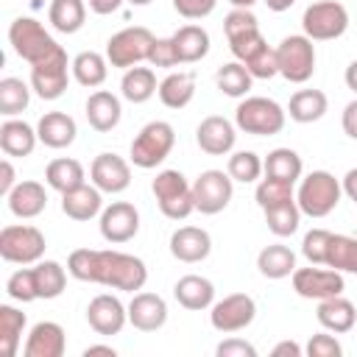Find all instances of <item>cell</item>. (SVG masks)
<instances>
[{
  "mask_svg": "<svg viewBox=\"0 0 357 357\" xmlns=\"http://www.w3.org/2000/svg\"><path fill=\"white\" fill-rule=\"evenodd\" d=\"M67 271L78 282H92L126 293H137L148 282L145 262L114 248H75L67 257Z\"/></svg>",
  "mask_w": 357,
  "mask_h": 357,
  "instance_id": "obj_1",
  "label": "cell"
},
{
  "mask_svg": "<svg viewBox=\"0 0 357 357\" xmlns=\"http://www.w3.org/2000/svg\"><path fill=\"white\" fill-rule=\"evenodd\" d=\"M343 187L340 178H335L329 170H312L298 181L296 190V204L301 209V215L310 218H326L335 212V206L340 204Z\"/></svg>",
  "mask_w": 357,
  "mask_h": 357,
  "instance_id": "obj_2",
  "label": "cell"
},
{
  "mask_svg": "<svg viewBox=\"0 0 357 357\" xmlns=\"http://www.w3.org/2000/svg\"><path fill=\"white\" fill-rule=\"evenodd\" d=\"M287 112L273 100L262 95H245L234 109V126L254 137H273L284 128Z\"/></svg>",
  "mask_w": 357,
  "mask_h": 357,
  "instance_id": "obj_3",
  "label": "cell"
},
{
  "mask_svg": "<svg viewBox=\"0 0 357 357\" xmlns=\"http://www.w3.org/2000/svg\"><path fill=\"white\" fill-rule=\"evenodd\" d=\"M151 192L159 204V212L170 220H184L187 215L195 212V201H192V184L184 178L181 170H159L156 178L151 181Z\"/></svg>",
  "mask_w": 357,
  "mask_h": 357,
  "instance_id": "obj_4",
  "label": "cell"
},
{
  "mask_svg": "<svg viewBox=\"0 0 357 357\" xmlns=\"http://www.w3.org/2000/svg\"><path fill=\"white\" fill-rule=\"evenodd\" d=\"M176 145V131L167 120H151L139 128V134L131 142V162L142 170H151L162 165Z\"/></svg>",
  "mask_w": 357,
  "mask_h": 357,
  "instance_id": "obj_5",
  "label": "cell"
},
{
  "mask_svg": "<svg viewBox=\"0 0 357 357\" xmlns=\"http://www.w3.org/2000/svg\"><path fill=\"white\" fill-rule=\"evenodd\" d=\"M279 75L290 84H304L315 73V45L307 33H290L276 45Z\"/></svg>",
  "mask_w": 357,
  "mask_h": 357,
  "instance_id": "obj_6",
  "label": "cell"
},
{
  "mask_svg": "<svg viewBox=\"0 0 357 357\" xmlns=\"http://www.w3.org/2000/svg\"><path fill=\"white\" fill-rule=\"evenodd\" d=\"M8 42L14 47V53L28 61V64H36L42 61L45 56H50L59 42L45 31V25L33 17H17L11 25H8Z\"/></svg>",
  "mask_w": 357,
  "mask_h": 357,
  "instance_id": "obj_7",
  "label": "cell"
},
{
  "mask_svg": "<svg viewBox=\"0 0 357 357\" xmlns=\"http://www.w3.org/2000/svg\"><path fill=\"white\" fill-rule=\"evenodd\" d=\"M45 234L36 226L17 223V226H3L0 231V257L14 265H36L45 257Z\"/></svg>",
  "mask_w": 357,
  "mask_h": 357,
  "instance_id": "obj_8",
  "label": "cell"
},
{
  "mask_svg": "<svg viewBox=\"0 0 357 357\" xmlns=\"http://www.w3.org/2000/svg\"><path fill=\"white\" fill-rule=\"evenodd\" d=\"M301 28L312 42H329L346 33L349 28V11L337 0H318L304 8Z\"/></svg>",
  "mask_w": 357,
  "mask_h": 357,
  "instance_id": "obj_9",
  "label": "cell"
},
{
  "mask_svg": "<svg viewBox=\"0 0 357 357\" xmlns=\"http://www.w3.org/2000/svg\"><path fill=\"white\" fill-rule=\"evenodd\" d=\"M153 39H156V36H153L145 25L123 28V31H117V33L106 42V59H109L112 67H120V70L137 67L139 61H148V53H151Z\"/></svg>",
  "mask_w": 357,
  "mask_h": 357,
  "instance_id": "obj_10",
  "label": "cell"
},
{
  "mask_svg": "<svg viewBox=\"0 0 357 357\" xmlns=\"http://www.w3.org/2000/svg\"><path fill=\"white\" fill-rule=\"evenodd\" d=\"M73 64L67 61V50L59 45L50 56H45L42 61L31 64V89L42 98V100H56L67 92L70 84V73Z\"/></svg>",
  "mask_w": 357,
  "mask_h": 357,
  "instance_id": "obj_11",
  "label": "cell"
},
{
  "mask_svg": "<svg viewBox=\"0 0 357 357\" xmlns=\"http://www.w3.org/2000/svg\"><path fill=\"white\" fill-rule=\"evenodd\" d=\"M254 318H257V301L248 293H229L209 307V324L223 335L243 332L245 326L254 324Z\"/></svg>",
  "mask_w": 357,
  "mask_h": 357,
  "instance_id": "obj_12",
  "label": "cell"
},
{
  "mask_svg": "<svg viewBox=\"0 0 357 357\" xmlns=\"http://www.w3.org/2000/svg\"><path fill=\"white\" fill-rule=\"evenodd\" d=\"M231 195H234V178L223 170H204L192 181V201H195V212L201 215L223 212Z\"/></svg>",
  "mask_w": 357,
  "mask_h": 357,
  "instance_id": "obj_13",
  "label": "cell"
},
{
  "mask_svg": "<svg viewBox=\"0 0 357 357\" xmlns=\"http://www.w3.org/2000/svg\"><path fill=\"white\" fill-rule=\"evenodd\" d=\"M290 279H293V290L301 298H312V301H324V298L340 296L346 290L343 273L329 268V265L321 268V265L310 262V268H296Z\"/></svg>",
  "mask_w": 357,
  "mask_h": 357,
  "instance_id": "obj_14",
  "label": "cell"
},
{
  "mask_svg": "<svg viewBox=\"0 0 357 357\" xmlns=\"http://www.w3.org/2000/svg\"><path fill=\"white\" fill-rule=\"evenodd\" d=\"M98 229H100V237L112 245L128 243L139 231V212L128 201H112L109 206H103Z\"/></svg>",
  "mask_w": 357,
  "mask_h": 357,
  "instance_id": "obj_15",
  "label": "cell"
},
{
  "mask_svg": "<svg viewBox=\"0 0 357 357\" xmlns=\"http://www.w3.org/2000/svg\"><path fill=\"white\" fill-rule=\"evenodd\" d=\"M86 324L98 332V335H120L123 326L128 324V307L112 296V293H100L86 304Z\"/></svg>",
  "mask_w": 357,
  "mask_h": 357,
  "instance_id": "obj_16",
  "label": "cell"
},
{
  "mask_svg": "<svg viewBox=\"0 0 357 357\" xmlns=\"http://www.w3.org/2000/svg\"><path fill=\"white\" fill-rule=\"evenodd\" d=\"M89 178L100 192L117 195L131 184V165L117 153H98L89 165Z\"/></svg>",
  "mask_w": 357,
  "mask_h": 357,
  "instance_id": "obj_17",
  "label": "cell"
},
{
  "mask_svg": "<svg viewBox=\"0 0 357 357\" xmlns=\"http://www.w3.org/2000/svg\"><path fill=\"white\" fill-rule=\"evenodd\" d=\"M237 126L220 114H209L198 123L195 128V142L204 153L209 156H226L231 148H234V139H237Z\"/></svg>",
  "mask_w": 357,
  "mask_h": 357,
  "instance_id": "obj_18",
  "label": "cell"
},
{
  "mask_svg": "<svg viewBox=\"0 0 357 357\" xmlns=\"http://www.w3.org/2000/svg\"><path fill=\"white\" fill-rule=\"evenodd\" d=\"M209 251H212V237L201 226H181L170 234V254L178 262H187V265L204 262Z\"/></svg>",
  "mask_w": 357,
  "mask_h": 357,
  "instance_id": "obj_19",
  "label": "cell"
},
{
  "mask_svg": "<svg viewBox=\"0 0 357 357\" xmlns=\"http://www.w3.org/2000/svg\"><path fill=\"white\" fill-rule=\"evenodd\" d=\"M128 324L139 332H156L167 324V304L156 293H134L128 301Z\"/></svg>",
  "mask_w": 357,
  "mask_h": 357,
  "instance_id": "obj_20",
  "label": "cell"
},
{
  "mask_svg": "<svg viewBox=\"0 0 357 357\" xmlns=\"http://www.w3.org/2000/svg\"><path fill=\"white\" fill-rule=\"evenodd\" d=\"M67 349V335L56 321H39L31 326L28 340L22 346L25 357H61Z\"/></svg>",
  "mask_w": 357,
  "mask_h": 357,
  "instance_id": "obj_21",
  "label": "cell"
},
{
  "mask_svg": "<svg viewBox=\"0 0 357 357\" xmlns=\"http://www.w3.org/2000/svg\"><path fill=\"white\" fill-rule=\"evenodd\" d=\"M36 134H39L42 145H47L53 151H61V148H70L75 142L78 126L67 112H45L36 123Z\"/></svg>",
  "mask_w": 357,
  "mask_h": 357,
  "instance_id": "obj_22",
  "label": "cell"
},
{
  "mask_svg": "<svg viewBox=\"0 0 357 357\" xmlns=\"http://www.w3.org/2000/svg\"><path fill=\"white\" fill-rule=\"evenodd\" d=\"M6 201H8V212L14 218L31 220V218H36V215L45 212V206H47V190H45V184H39L33 178L17 181V187L6 195Z\"/></svg>",
  "mask_w": 357,
  "mask_h": 357,
  "instance_id": "obj_23",
  "label": "cell"
},
{
  "mask_svg": "<svg viewBox=\"0 0 357 357\" xmlns=\"http://www.w3.org/2000/svg\"><path fill=\"white\" fill-rule=\"evenodd\" d=\"M39 142V134L33 126H28L25 120H17V117H6L3 126H0V148L6 156H14V159H25L33 153Z\"/></svg>",
  "mask_w": 357,
  "mask_h": 357,
  "instance_id": "obj_24",
  "label": "cell"
},
{
  "mask_svg": "<svg viewBox=\"0 0 357 357\" xmlns=\"http://www.w3.org/2000/svg\"><path fill=\"white\" fill-rule=\"evenodd\" d=\"M61 212L70 220H92L95 215L103 212V192L95 184H81L70 192H61Z\"/></svg>",
  "mask_w": 357,
  "mask_h": 357,
  "instance_id": "obj_25",
  "label": "cell"
},
{
  "mask_svg": "<svg viewBox=\"0 0 357 357\" xmlns=\"http://www.w3.org/2000/svg\"><path fill=\"white\" fill-rule=\"evenodd\" d=\"M173 296H176V301H178L184 310L201 312V310H209V307L215 304V284H212L206 276L187 273V276H181V279L173 284Z\"/></svg>",
  "mask_w": 357,
  "mask_h": 357,
  "instance_id": "obj_26",
  "label": "cell"
},
{
  "mask_svg": "<svg viewBox=\"0 0 357 357\" xmlns=\"http://www.w3.org/2000/svg\"><path fill=\"white\" fill-rule=\"evenodd\" d=\"M315 318L318 324L326 329V332H335V335H346L354 329L357 324V310L349 298L340 296H332V298H324L318 301V310H315Z\"/></svg>",
  "mask_w": 357,
  "mask_h": 357,
  "instance_id": "obj_27",
  "label": "cell"
},
{
  "mask_svg": "<svg viewBox=\"0 0 357 357\" xmlns=\"http://www.w3.org/2000/svg\"><path fill=\"white\" fill-rule=\"evenodd\" d=\"M123 117V106H120V98L106 92V89H95L89 98H86V120L95 131L106 134L112 128H117Z\"/></svg>",
  "mask_w": 357,
  "mask_h": 357,
  "instance_id": "obj_28",
  "label": "cell"
},
{
  "mask_svg": "<svg viewBox=\"0 0 357 357\" xmlns=\"http://www.w3.org/2000/svg\"><path fill=\"white\" fill-rule=\"evenodd\" d=\"M329 109V100L321 89H298L290 95V103H287V114L290 120L307 126V123H315L326 114Z\"/></svg>",
  "mask_w": 357,
  "mask_h": 357,
  "instance_id": "obj_29",
  "label": "cell"
},
{
  "mask_svg": "<svg viewBox=\"0 0 357 357\" xmlns=\"http://www.w3.org/2000/svg\"><path fill=\"white\" fill-rule=\"evenodd\" d=\"M162 106L167 109H184L195 98V75L192 73H170L159 81L156 89Z\"/></svg>",
  "mask_w": 357,
  "mask_h": 357,
  "instance_id": "obj_30",
  "label": "cell"
},
{
  "mask_svg": "<svg viewBox=\"0 0 357 357\" xmlns=\"http://www.w3.org/2000/svg\"><path fill=\"white\" fill-rule=\"evenodd\" d=\"M257 268L265 279H284L293 276L296 271V254L293 248L282 245V243H271L257 254Z\"/></svg>",
  "mask_w": 357,
  "mask_h": 357,
  "instance_id": "obj_31",
  "label": "cell"
},
{
  "mask_svg": "<svg viewBox=\"0 0 357 357\" xmlns=\"http://www.w3.org/2000/svg\"><path fill=\"white\" fill-rule=\"evenodd\" d=\"M262 167H265L268 178H279V181H290V184L301 181V173H304V162L293 148H273L262 159Z\"/></svg>",
  "mask_w": 357,
  "mask_h": 357,
  "instance_id": "obj_32",
  "label": "cell"
},
{
  "mask_svg": "<svg viewBox=\"0 0 357 357\" xmlns=\"http://www.w3.org/2000/svg\"><path fill=\"white\" fill-rule=\"evenodd\" d=\"M86 173H84V165L78 159H70V156H61V159H53L47 167H45V181L47 187H53L56 192H70L84 181Z\"/></svg>",
  "mask_w": 357,
  "mask_h": 357,
  "instance_id": "obj_33",
  "label": "cell"
},
{
  "mask_svg": "<svg viewBox=\"0 0 357 357\" xmlns=\"http://www.w3.org/2000/svg\"><path fill=\"white\" fill-rule=\"evenodd\" d=\"M159 84H156V75L151 67H128L123 73V81H120V95L128 100V103H145L156 95Z\"/></svg>",
  "mask_w": 357,
  "mask_h": 357,
  "instance_id": "obj_34",
  "label": "cell"
},
{
  "mask_svg": "<svg viewBox=\"0 0 357 357\" xmlns=\"http://www.w3.org/2000/svg\"><path fill=\"white\" fill-rule=\"evenodd\" d=\"M173 42H176L181 64H195L209 53V33L201 25H181L173 33Z\"/></svg>",
  "mask_w": 357,
  "mask_h": 357,
  "instance_id": "obj_35",
  "label": "cell"
},
{
  "mask_svg": "<svg viewBox=\"0 0 357 357\" xmlns=\"http://www.w3.org/2000/svg\"><path fill=\"white\" fill-rule=\"evenodd\" d=\"M47 20L59 33H78L86 20V3L84 0H50Z\"/></svg>",
  "mask_w": 357,
  "mask_h": 357,
  "instance_id": "obj_36",
  "label": "cell"
},
{
  "mask_svg": "<svg viewBox=\"0 0 357 357\" xmlns=\"http://www.w3.org/2000/svg\"><path fill=\"white\" fill-rule=\"evenodd\" d=\"M106 75H109V59L95 53V50H84V53H78L73 59V78L81 86L95 89V86H100L106 81Z\"/></svg>",
  "mask_w": 357,
  "mask_h": 357,
  "instance_id": "obj_37",
  "label": "cell"
},
{
  "mask_svg": "<svg viewBox=\"0 0 357 357\" xmlns=\"http://www.w3.org/2000/svg\"><path fill=\"white\" fill-rule=\"evenodd\" d=\"M67 273H70V271H64L59 262H53V259H39V262L33 265L36 296L45 298V301L59 298V296L64 293V287H67Z\"/></svg>",
  "mask_w": 357,
  "mask_h": 357,
  "instance_id": "obj_38",
  "label": "cell"
},
{
  "mask_svg": "<svg viewBox=\"0 0 357 357\" xmlns=\"http://www.w3.org/2000/svg\"><path fill=\"white\" fill-rule=\"evenodd\" d=\"M25 324H28V318H25L22 310H17L11 304H0V349H3L6 357L17 354Z\"/></svg>",
  "mask_w": 357,
  "mask_h": 357,
  "instance_id": "obj_39",
  "label": "cell"
},
{
  "mask_svg": "<svg viewBox=\"0 0 357 357\" xmlns=\"http://www.w3.org/2000/svg\"><path fill=\"white\" fill-rule=\"evenodd\" d=\"M215 84L229 98H245L248 89H251V84H254V75L245 70L243 61H229V64H223L215 73Z\"/></svg>",
  "mask_w": 357,
  "mask_h": 357,
  "instance_id": "obj_40",
  "label": "cell"
},
{
  "mask_svg": "<svg viewBox=\"0 0 357 357\" xmlns=\"http://www.w3.org/2000/svg\"><path fill=\"white\" fill-rule=\"evenodd\" d=\"M262 212H265V223H268V229H271L276 237H290V234L298 231L301 209H298L296 198H293V201L273 204V206H268V209H262Z\"/></svg>",
  "mask_w": 357,
  "mask_h": 357,
  "instance_id": "obj_41",
  "label": "cell"
},
{
  "mask_svg": "<svg viewBox=\"0 0 357 357\" xmlns=\"http://www.w3.org/2000/svg\"><path fill=\"white\" fill-rule=\"evenodd\" d=\"M31 103V86L22 78H3L0 81V114L6 117H17L20 112H25Z\"/></svg>",
  "mask_w": 357,
  "mask_h": 357,
  "instance_id": "obj_42",
  "label": "cell"
},
{
  "mask_svg": "<svg viewBox=\"0 0 357 357\" xmlns=\"http://www.w3.org/2000/svg\"><path fill=\"white\" fill-rule=\"evenodd\" d=\"M326 265L340 273H357V237L332 234L329 251H326Z\"/></svg>",
  "mask_w": 357,
  "mask_h": 357,
  "instance_id": "obj_43",
  "label": "cell"
},
{
  "mask_svg": "<svg viewBox=\"0 0 357 357\" xmlns=\"http://www.w3.org/2000/svg\"><path fill=\"white\" fill-rule=\"evenodd\" d=\"M226 173L234 181H240V184H254V181H259V176L265 173V167H262V159L254 151H234L229 156Z\"/></svg>",
  "mask_w": 357,
  "mask_h": 357,
  "instance_id": "obj_44",
  "label": "cell"
},
{
  "mask_svg": "<svg viewBox=\"0 0 357 357\" xmlns=\"http://www.w3.org/2000/svg\"><path fill=\"white\" fill-rule=\"evenodd\" d=\"M229 39V50L234 53V59L237 61H251L268 42H265V36H262V31H259V25L257 28H248V31H240V33H234V36H226Z\"/></svg>",
  "mask_w": 357,
  "mask_h": 357,
  "instance_id": "obj_45",
  "label": "cell"
},
{
  "mask_svg": "<svg viewBox=\"0 0 357 357\" xmlns=\"http://www.w3.org/2000/svg\"><path fill=\"white\" fill-rule=\"evenodd\" d=\"M254 198H257L259 209H268V206H273V204L293 201L296 192H293V184H290V181H279V178H268V176H265V178L257 184Z\"/></svg>",
  "mask_w": 357,
  "mask_h": 357,
  "instance_id": "obj_46",
  "label": "cell"
},
{
  "mask_svg": "<svg viewBox=\"0 0 357 357\" xmlns=\"http://www.w3.org/2000/svg\"><path fill=\"white\" fill-rule=\"evenodd\" d=\"M6 293H8V298L22 301V304L36 301L39 296H36V279H33V268H20V271H14V273L6 279Z\"/></svg>",
  "mask_w": 357,
  "mask_h": 357,
  "instance_id": "obj_47",
  "label": "cell"
},
{
  "mask_svg": "<svg viewBox=\"0 0 357 357\" xmlns=\"http://www.w3.org/2000/svg\"><path fill=\"white\" fill-rule=\"evenodd\" d=\"M329 240L332 231L326 229H310L301 240V254L307 257V262L312 265H326V251H329Z\"/></svg>",
  "mask_w": 357,
  "mask_h": 357,
  "instance_id": "obj_48",
  "label": "cell"
},
{
  "mask_svg": "<svg viewBox=\"0 0 357 357\" xmlns=\"http://www.w3.org/2000/svg\"><path fill=\"white\" fill-rule=\"evenodd\" d=\"M245 70L254 75V78H262V81H268V78H273V75H279V59H276V47H271V45H265L251 61H245Z\"/></svg>",
  "mask_w": 357,
  "mask_h": 357,
  "instance_id": "obj_49",
  "label": "cell"
},
{
  "mask_svg": "<svg viewBox=\"0 0 357 357\" xmlns=\"http://www.w3.org/2000/svg\"><path fill=\"white\" fill-rule=\"evenodd\" d=\"M148 64H151V67H165V70H170V67L181 64L173 36H167V39H159V36H156V39H153L151 53H148Z\"/></svg>",
  "mask_w": 357,
  "mask_h": 357,
  "instance_id": "obj_50",
  "label": "cell"
},
{
  "mask_svg": "<svg viewBox=\"0 0 357 357\" xmlns=\"http://www.w3.org/2000/svg\"><path fill=\"white\" fill-rule=\"evenodd\" d=\"M310 357H340L343 354V346L335 335H326V332H318L307 340V349H304Z\"/></svg>",
  "mask_w": 357,
  "mask_h": 357,
  "instance_id": "obj_51",
  "label": "cell"
},
{
  "mask_svg": "<svg viewBox=\"0 0 357 357\" xmlns=\"http://www.w3.org/2000/svg\"><path fill=\"white\" fill-rule=\"evenodd\" d=\"M218 0H173V8L184 17V20H204L215 11Z\"/></svg>",
  "mask_w": 357,
  "mask_h": 357,
  "instance_id": "obj_52",
  "label": "cell"
},
{
  "mask_svg": "<svg viewBox=\"0 0 357 357\" xmlns=\"http://www.w3.org/2000/svg\"><path fill=\"white\" fill-rule=\"evenodd\" d=\"M215 354L218 357H257V349L243 337H226L223 343H218Z\"/></svg>",
  "mask_w": 357,
  "mask_h": 357,
  "instance_id": "obj_53",
  "label": "cell"
},
{
  "mask_svg": "<svg viewBox=\"0 0 357 357\" xmlns=\"http://www.w3.org/2000/svg\"><path fill=\"white\" fill-rule=\"evenodd\" d=\"M14 187H17L14 165H11V159H3V162H0V195H8Z\"/></svg>",
  "mask_w": 357,
  "mask_h": 357,
  "instance_id": "obj_54",
  "label": "cell"
},
{
  "mask_svg": "<svg viewBox=\"0 0 357 357\" xmlns=\"http://www.w3.org/2000/svg\"><path fill=\"white\" fill-rule=\"evenodd\" d=\"M340 126H343V131H346L351 139H357V98L346 103L343 117H340Z\"/></svg>",
  "mask_w": 357,
  "mask_h": 357,
  "instance_id": "obj_55",
  "label": "cell"
},
{
  "mask_svg": "<svg viewBox=\"0 0 357 357\" xmlns=\"http://www.w3.org/2000/svg\"><path fill=\"white\" fill-rule=\"evenodd\" d=\"M273 357H301L304 354V349L296 343V340H282V343H276L273 346V351H271Z\"/></svg>",
  "mask_w": 357,
  "mask_h": 357,
  "instance_id": "obj_56",
  "label": "cell"
},
{
  "mask_svg": "<svg viewBox=\"0 0 357 357\" xmlns=\"http://www.w3.org/2000/svg\"><path fill=\"white\" fill-rule=\"evenodd\" d=\"M340 187H343V195L357 204V167H351V170L340 178Z\"/></svg>",
  "mask_w": 357,
  "mask_h": 357,
  "instance_id": "obj_57",
  "label": "cell"
},
{
  "mask_svg": "<svg viewBox=\"0 0 357 357\" xmlns=\"http://www.w3.org/2000/svg\"><path fill=\"white\" fill-rule=\"evenodd\" d=\"M95 14H114L126 0H86Z\"/></svg>",
  "mask_w": 357,
  "mask_h": 357,
  "instance_id": "obj_58",
  "label": "cell"
},
{
  "mask_svg": "<svg viewBox=\"0 0 357 357\" xmlns=\"http://www.w3.org/2000/svg\"><path fill=\"white\" fill-rule=\"evenodd\" d=\"M95 354H106V357H117L114 346H106V343H95V346H86L84 349V357H95Z\"/></svg>",
  "mask_w": 357,
  "mask_h": 357,
  "instance_id": "obj_59",
  "label": "cell"
},
{
  "mask_svg": "<svg viewBox=\"0 0 357 357\" xmlns=\"http://www.w3.org/2000/svg\"><path fill=\"white\" fill-rule=\"evenodd\" d=\"M343 78H346V86H349V89L357 95V59H354V61L346 67V75H343Z\"/></svg>",
  "mask_w": 357,
  "mask_h": 357,
  "instance_id": "obj_60",
  "label": "cell"
},
{
  "mask_svg": "<svg viewBox=\"0 0 357 357\" xmlns=\"http://www.w3.org/2000/svg\"><path fill=\"white\" fill-rule=\"evenodd\" d=\"M262 3H265V6L271 8V11H276V14H282V11H287V8H290V6L296 3V0H262Z\"/></svg>",
  "mask_w": 357,
  "mask_h": 357,
  "instance_id": "obj_61",
  "label": "cell"
},
{
  "mask_svg": "<svg viewBox=\"0 0 357 357\" xmlns=\"http://www.w3.org/2000/svg\"><path fill=\"white\" fill-rule=\"evenodd\" d=\"M231 3V8H254L259 0H229Z\"/></svg>",
  "mask_w": 357,
  "mask_h": 357,
  "instance_id": "obj_62",
  "label": "cell"
},
{
  "mask_svg": "<svg viewBox=\"0 0 357 357\" xmlns=\"http://www.w3.org/2000/svg\"><path fill=\"white\" fill-rule=\"evenodd\" d=\"M126 3H131V6H148V3H153V0H126Z\"/></svg>",
  "mask_w": 357,
  "mask_h": 357,
  "instance_id": "obj_63",
  "label": "cell"
}]
</instances>
